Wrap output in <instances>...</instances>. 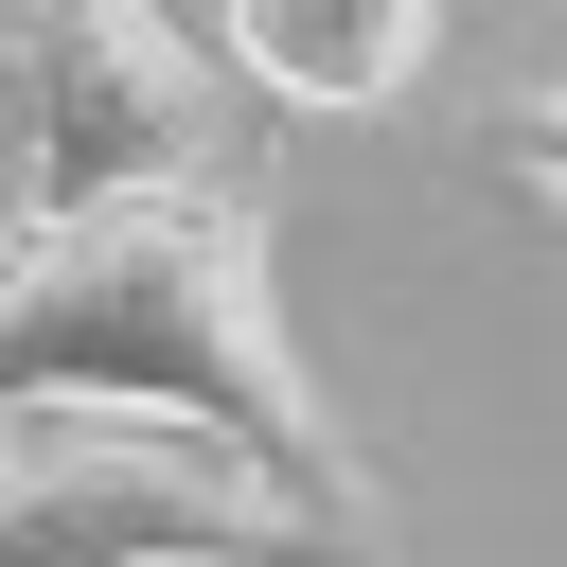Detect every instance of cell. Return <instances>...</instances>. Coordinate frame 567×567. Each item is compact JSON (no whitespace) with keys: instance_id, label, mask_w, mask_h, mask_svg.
<instances>
[{"instance_id":"1","label":"cell","mask_w":567,"mask_h":567,"mask_svg":"<svg viewBox=\"0 0 567 567\" xmlns=\"http://www.w3.org/2000/svg\"><path fill=\"white\" fill-rule=\"evenodd\" d=\"M35 408H142V425H195L230 443L301 532H337L372 567V478L284 337V284H266V195L248 177H195V195H124V213H53L18 266H0V425Z\"/></svg>"},{"instance_id":"2","label":"cell","mask_w":567,"mask_h":567,"mask_svg":"<svg viewBox=\"0 0 567 567\" xmlns=\"http://www.w3.org/2000/svg\"><path fill=\"white\" fill-rule=\"evenodd\" d=\"M0 567H354L230 443L142 408H35L0 443Z\"/></svg>"},{"instance_id":"3","label":"cell","mask_w":567,"mask_h":567,"mask_svg":"<svg viewBox=\"0 0 567 567\" xmlns=\"http://www.w3.org/2000/svg\"><path fill=\"white\" fill-rule=\"evenodd\" d=\"M0 18H18V71H35L53 213H124V195L248 177L230 159V53H195L159 0H0Z\"/></svg>"},{"instance_id":"4","label":"cell","mask_w":567,"mask_h":567,"mask_svg":"<svg viewBox=\"0 0 567 567\" xmlns=\"http://www.w3.org/2000/svg\"><path fill=\"white\" fill-rule=\"evenodd\" d=\"M213 53H230V89L354 124V106H408L425 89L443 0H213Z\"/></svg>"},{"instance_id":"5","label":"cell","mask_w":567,"mask_h":567,"mask_svg":"<svg viewBox=\"0 0 567 567\" xmlns=\"http://www.w3.org/2000/svg\"><path fill=\"white\" fill-rule=\"evenodd\" d=\"M53 230V159H35V71H18V18H0V266Z\"/></svg>"},{"instance_id":"6","label":"cell","mask_w":567,"mask_h":567,"mask_svg":"<svg viewBox=\"0 0 567 567\" xmlns=\"http://www.w3.org/2000/svg\"><path fill=\"white\" fill-rule=\"evenodd\" d=\"M496 159H514L532 195H567V89H532V106H496Z\"/></svg>"}]
</instances>
